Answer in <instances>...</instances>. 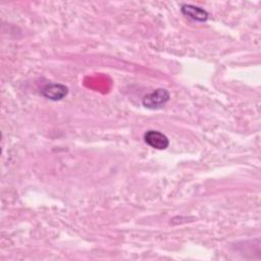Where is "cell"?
<instances>
[{
  "mask_svg": "<svg viewBox=\"0 0 261 261\" xmlns=\"http://www.w3.org/2000/svg\"><path fill=\"white\" fill-rule=\"evenodd\" d=\"M180 11L184 15H186L187 17L193 20L205 21L208 18V13L205 9L198 6L191 5V4H184L180 8Z\"/></svg>",
  "mask_w": 261,
  "mask_h": 261,
  "instance_id": "cell-4",
  "label": "cell"
},
{
  "mask_svg": "<svg viewBox=\"0 0 261 261\" xmlns=\"http://www.w3.org/2000/svg\"><path fill=\"white\" fill-rule=\"evenodd\" d=\"M67 87L62 84H48L41 90L42 96L52 101H59L63 99L67 95Z\"/></svg>",
  "mask_w": 261,
  "mask_h": 261,
  "instance_id": "cell-2",
  "label": "cell"
},
{
  "mask_svg": "<svg viewBox=\"0 0 261 261\" xmlns=\"http://www.w3.org/2000/svg\"><path fill=\"white\" fill-rule=\"evenodd\" d=\"M169 93L166 89L159 88L143 98V105L148 109H158L167 103Z\"/></svg>",
  "mask_w": 261,
  "mask_h": 261,
  "instance_id": "cell-1",
  "label": "cell"
},
{
  "mask_svg": "<svg viewBox=\"0 0 261 261\" xmlns=\"http://www.w3.org/2000/svg\"><path fill=\"white\" fill-rule=\"evenodd\" d=\"M144 140H145L146 144H148L150 147H152L154 149H158V150L166 149L169 145L168 138L164 134H162L158 130L146 132L144 135Z\"/></svg>",
  "mask_w": 261,
  "mask_h": 261,
  "instance_id": "cell-3",
  "label": "cell"
}]
</instances>
